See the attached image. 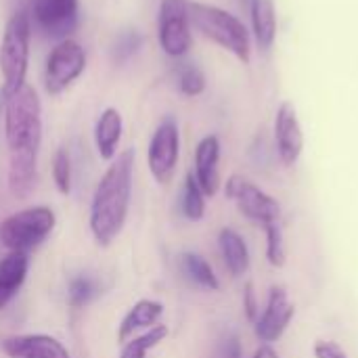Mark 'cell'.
I'll use <instances>...</instances> for the list:
<instances>
[{"label":"cell","mask_w":358,"mask_h":358,"mask_svg":"<svg viewBox=\"0 0 358 358\" xmlns=\"http://www.w3.org/2000/svg\"><path fill=\"white\" fill-rule=\"evenodd\" d=\"M218 248L224 260V266L233 277H243L250 271V250L245 239L233 231V229H222L218 233Z\"/></svg>","instance_id":"cell-18"},{"label":"cell","mask_w":358,"mask_h":358,"mask_svg":"<svg viewBox=\"0 0 358 358\" xmlns=\"http://www.w3.org/2000/svg\"><path fill=\"white\" fill-rule=\"evenodd\" d=\"M52 178L59 193L67 195L71 191V159L65 149H59L52 159Z\"/></svg>","instance_id":"cell-27"},{"label":"cell","mask_w":358,"mask_h":358,"mask_svg":"<svg viewBox=\"0 0 358 358\" xmlns=\"http://www.w3.org/2000/svg\"><path fill=\"white\" fill-rule=\"evenodd\" d=\"M254 358H281L277 355V350L271 346V344H262L256 352H254Z\"/></svg>","instance_id":"cell-31"},{"label":"cell","mask_w":358,"mask_h":358,"mask_svg":"<svg viewBox=\"0 0 358 358\" xmlns=\"http://www.w3.org/2000/svg\"><path fill=\"white\" fill-rule=\"evenodd\" d=\"M178 266L182 271V275L195 283L197 287L201 289H210V292H218L220 289V283H218V277L214 275L210 262L206 258H201L199 254L195 252H185L178 256Z\"/></svg>","instance_id":"cell-20"},{"label":"cell","mask_w":358,"mask_h":358,"mask_svg":"<svg viewBox=\"0 0 358 358\" xmlns=\"http://www.w3.org/2000/svg\"><path fill=\"white\" fill-rule=\"evenodd\" d=\"M29 258L25 252H8L0 258V308H4L25 283Z\"/></svg>","instance_id":"cell-15"},{"label":"cell","mask_w":358,"mask_h":358,"mask_svg":"<svg viewBox=\"0 0 358 358\" xmlns=\"http://www.w3.org/2000/svg\"><path fill=\"white\" fill-rule=\"evenodd\" d=\"M250 17L254 27V38L260 48L268 50L277 38V10L275 0H252L250 2Z\"/></svg>","instance_id":"cell-19"},{"label":"cell","mask_w":358,"mask_h":358,"mask_svg":"<svg viewBox=\"0 0 358 358\" xmlns=\"http://www.w3.org/2000/svg\"><path fill=\"white\" fill-rule=\"evenodd\" d=\"M315 358H348L346 350L334 340H317L313 346Z\"/></svg>","instance_id":"cell-29"},{"label":"cell","mask_w":358,"mask_h":358,"mask_svg":"<svg viewBox=\"0 0 358 358\" xmlns=\"http://www.w3.org/2000/svg\"><path fill=\"white\" fill-rule=\"evenodd\" d=\"M262 229L266 233V258H268L271 266L283 268L287 254H285V239H283L281 222H271V224H264Z\"/></svg>","instance_id":"cell-23"},{"label":"cell","mask_w":358,"mask_h":358,"mask_svg":"<svg viewBox=\"0 0 358 358\" xmlns=\"http://www.w3.org/2000/svg\"><path fill=\"white\" fill-rule=\"evenodd\" d=\"M99 289H96V283L90 279V277H76L69 281V304L73 308H82L86 304H90L94 298H96Z\"/></svg>","instance_id":"cell-25"},{"label":"cell","mask_w":358,"mask_h":358,"mask_svg":"<svg viewBox=\"0 0 358 358\" xmlns=\"http://www.w3.org/2000/svg\"><path fill=\"white\" fill-rule=\"evenodd\" d=\"M38 29L48 38H65L78 27L80 2L78 0H31L29 17Z\"/></svg>","instance_id":"cell-10"},{"label":"cell","mask_w":358,"mask_h":358,"mask_svg":"<svg viewBox=\"0 0 358 358\" xmlns=\"http://www.w3.org/2000/svg\"><path fill=\"white\" fill-rule=\"evenodd\" d=\"M134 151L120 153L96 185L90 206V231L99 245L107 248L122 233L132 197Z\"/></svg>","instance_id":"cell-2"},{"label":"cell","mask_w":358,"mask_h":358,"mask_svg":"<svg viewBox=\"0 0 358 358\" xmlns=\"http://www.w3.org/2000/svg\"><path fill=\"white\" fill-rule=\"evenodd\" d=\"M0 348L8 358H71L57 338L44 334L10 336L0 342Z\"/></svg>","instance_id":"cell-13"},{"label":"cell","mask_w":358,"mask_h":358,"mask_svg":"<svg viewBox=\"0 0 358 358\" xmlns=\"http://www.w3.org/2000/svg\"><path fill=\"white\" fill-rule=\"evenodd\" d=\"M166 338H168V327L166 325H153L143 336L130 338L128 342H124V348H122L120 358H145L151 348L162 344Z\"/></svg>","instance_id":"cell-22"},{"label":"cell","mask_w":358,"mask_h":358,"mask_svg":"<svg viewBox=\"0 0 358 358\" xmlns=\"http://www.w3.org/2000/svg\"><path fill=\"white\" fill-rule=\"evenodd\" d=\"M224 193L231 201H235L237 210L248 220H254L260 227L281 220L279 201L275 197H271L268 193H264L260 187H256L252 180H248L239 174H233L227 180Z\"/></svg>","instance_id":"cell-6"},{"label":"cell","mask_w":358,"mask_h":358,"mask_svg":"<svg viewBox=\"0 0 358 358\" xmlns=\"http://www.w3.org/2000/svg\"><path fill=\"white\" fill-rule=\"evenodd\" d=\"M214 358H243V348H241L239 338L235 334L224 336L216 346Z\"/></svg>","instance_id":"cell-28"},{"label":"cell","mask_w":358,"mask_h":358,"mask_svg":"<svg viewBox=\"0 0 358 358\" xmlns=\"http://www.w3.org/2000/svg\"><path fill=\"white\" fill-rule=\"evenodd\" d=\"M275 145L281 162L285 166L298 164L304 151V132L298 120L296 105L292 101H283L275 115Z\"/></svg>","instance_id":"cell-12"},{"label":"cell","mask_w":358,"mask_h":358,"mask_svg":"<svg viewBox=\"0 0 358 358\" xmlns=\"http://www.w3.org/2000/svg\"><path fill=\"white\" fill-rule=\"evenodd\" d=\"M178 90L185 96H197L206 90V76L195 65H185L178 69Z\"/></svg>","instance_id":"cell-26"},{"label":"cell","mask_w":358,"mask_h":358,"mask_svg":"<svg viewBox=\"0 0 358 358\" xmlns=\"http://www.w3.org/2000/svg\"><path fill=\"white\" fill-rule=\"evenodd\" d=\"M122 130H124V124H122L120 111L113 107H107L99 115L96 126H94V145H96V151L103 159L115 157L117 145L122 141Z\"/></svg>","instance_id":"cell-17"},{"label":"cell","mask_w":358,"mask_h":358,"mask_svg":"<svg viewBox=\"0 0 358 358\" xmlns=\"http://www.w3.org/2000/svg\"><path fill=\"white\" fill-rule=\"evenodd\" d=\"M189 21L206 38L233 52L239 61L250 63V31L229 10L206 2H189Z\"/></svg>","instance_id":"cell-4"},{"label":"cell","mask_w":358,"mask_h":358,"mask_svg":"<svg viewBox=\"0 0 358 358\" xmlns=\"http://www.w3.org/2000/svg\"><path fill=\"white\" fill-rule=\"evenodd\" d=\"M4 138L8 149V191L13 197L25 199L36 185L42 145V105L27 84L4 101Z\"/></svg>","instance_id":"cell-1"},{"label":"cell","mask_w":358,"mask_h":358,"mask_svg":"<svg viewBox=\"0 0 358 358\" xmlns=\"http://www.w3.org/2000/svg\"><path fill=\"white\" fill-rule=\"evenodd\" d=\"M57 216L46 206L27 208L6 216L0 222V243L8 252H29L52 233Z\"/></svg>","instance_id":"cell-5"},{"label":"cell","mask_w":358,"mask_h":358,"mask_svg":"<svg viewBox=\"0 0 358 358\" xmlns=\"http://www.w3.org/2000/svg\"><path fill=\"white\" fill-rule=\"evenodd\" d=\"M178 155H180L178 124L174 117H166L155 128L151 143H149V151H147L149 170L159 185H166L172 180L174 170L178 166Z\"/></svg>","instance_id":"cell-9"},{"label":"cell","mask_w":358,"mask_h":358,"mask_svg":"<svg viewBox=\"0 0 358 358\" xmlns=\"http://www.w3.org/2000/svg\"><path fill=\"white\" fill-rule=\"evenodd\" d=\"M143 46V36L136 29H126L122 31L113 44H111V59L115 63H126L130 57H134L138 52V48Z\"/></svg>","instance_id":"cell-24"},{"label":"cell","mask_w":358,"mask_h":358,"mask_svg":"<svg viewBox=\"0 0 358 358\" xmlns=\"http://www.w3.org/2000/svg\"><path fill=\"white\" fill-rule=\"evenodd\" d=\"M29 38H31L29 13L15 10L4 25V34L0 42V71L4 80L0 88L2 103L25 86V76L29 65Z\"/></svg>","instance_id":"cell-3"},{"label":"cell","mask_w":358,"mask_h":358,"mask_svg":"<svg viewBox=\"0 0 358 358\" xmlns=\"http://www.w3.org/2000/svg\"><path fill=\"white\" fill-rule=\"evenodd\" d=\"M243 310L250 323H256V319L260 317V304L256 300V292L252 283H245L243 287Z\"/></svg>","instance_id":"cell-30"},{"label":"cell","mask_w":358,"mask_h":358,"mask_svg":"<svg viewBox=\"0 0 358 358\" xmlns=\"http://www.w3.org/2000/svg\"><path fill=\"white\" fill-rule=\"evenodd\" d=\"M86 67V52L73 40H61L46 59L44 88L48 94H61L71 82H76Z\"/></svg>","instance_id":"cell-8"},{"label":"cell","mask_w":358,"mask_h":358,"mask_svg":"<svg viewBox=\"0 0 358 358\" xmlns=\"http://www.w3.org/2000/svg\"><path fill=\"white\" fill-rule=\"evenodd\" d=\"M164 315V304L157 300H138L128 315L124 317L120 329H117V340L124 344L130 338H134V331L138 329H151L153 325H157V321Z\"/></svg>","instance_id":"cell-16"},{"label":"cell","mask_w":358,"mask_h":358,"mask_svg":"<svg viewBox=\"0 0 358 358\" xmlns=\"http://www.w3.org/2000/svg\"><path fill=\"white\" fill-rule=\"evenodd\" d=\"M180 210H182L185 218L191 220V222H199V220L206 216V195H203L201 187L197 185L193 172L187 174V178H185V182H182Z\"/></svg>","instance_id":"cell-21"},{"label":"cell","mask_w":358,"mask_h":358,"mask_svg":"<svg viewBox=\"0 0 358 358\" xmlns=\"http://www.w3.org/2000/svg\"><path fill=\"white\" fill-rule=\"evenodd\" d=\"M296 315V306L283 285H273L268 292V302L264 313L254 323V334L262 344L277 342L289 327Z\"/></svg>","instance_id":"cell-11"},{"label":"cell","mask_w":358,"mask_h":358,"mask_svg":"<svg viewBox=\"0 0 358 358\" xmlns=\"http://www.w3.org/2000/svg\"><path fill=\"white\" fill-rule=\"evenodd\" d=\"M157 38L166 55H187L191 48V21L187 0H162L157 15Z\"/></svg>","instance_id":"cell-7"},{"label":"cell","mask_w":358,"mask_h":358,"mask_svg":"<svg viewBox=\"0 0 358 358\" xmlns=\"http://www.w3.org/2000/svg\"><path fill=\"white\" fill-rule=\"evenodd\" d=\"M218 162H220V141L218 136L210 134L201 138L195 149V172H193L206 197H214L216 191L220 189Z\"/></svg>","instance_id":"cell-14"},{"label":"cell","mask_w":358,"mask_h":358,"mask_svg":"<svg viewBox=\"0 0 358 358\" xmlns=\"http://www.w3.org/2000/svg\"><path fill=\"white\" fill-rule=\"evenodd\" d=\"M239 2H241L243 6H250V2H252V0H239Z\"/></svg>","instance_id":"cell-32"}]
</instances>
